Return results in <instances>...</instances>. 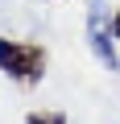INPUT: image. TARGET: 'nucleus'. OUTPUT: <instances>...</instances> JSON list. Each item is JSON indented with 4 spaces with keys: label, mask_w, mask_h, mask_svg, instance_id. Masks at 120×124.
Returning a JSON list of instances; mask_svg holds the SVG:
<instances>
[{
    "label": "nucleus",
    "mask_w": 120,
    "mask_h": 124,
    "mask_svg": "<svg viewBox=\"0 0 120 124\" xmlns=\"http://www.w3.org/2000/svg\"><path fill=\"white\" fill-rule=\"evenodd\" d=\"M0 70L21 87H37L46 75V46L37 41H17V37H0Z\"/></svg>",
    "instance_id": "f257e3e1"
},
{
    "label": "nucleus",
    "mask_w": 120,
    "mask_h": 124,
    "mask_svg": "<svg viewBox=\"0 0 120 124\" xmlns=\"http://www.w3.org/2000/svg\"><path fill=\"white\" fill-rule=\"evenodd\" d=\"M87 41H91V50H95V58H99L104 66L112 70V66H116V50H112V37L104 33V25H99V17H91V29H87Z\"/></svg>",
    "instance_id": "f03ea898"
},
{
    "label": "nucleus",
    "mask_w": 120,
    "mask_h": 124,
    "mask_svg": "<svg viewBox=\"0 0 120 124\" xmlns=\"http://www.w3.org/2000/svg\"><path fill=\"white\" fill-rule=\"evenodd\" d=\"M25 124H66V116L62 112H29Z\"/></svg>",
    "instance_id": "7ed1b4c3"
},
{
    "label": "nucleus",
    "mask_w": 120,
    "mask_h": 124,
    "mask_svg": "<svg viewBox=\"0 0 120 124\" xmlns=\"http://www.w3.org/2000/svg\"><path fill=\"white\" fill-rule=\"evenodd\" d=\"M112 37H120V8H116V17H112Z\"/></svg>",
    "instance_id": "20e7f679"
}]
</instances>
